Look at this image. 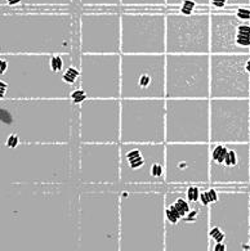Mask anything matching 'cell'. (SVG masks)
<instances>
[{
	"mask_svg": "<svg viewBox=\"0 0 250 251\" xmlns=\"http://www.w3.org/2000/svg\"><path fill=\"white\" fill-rule=\"evenodd\" d=\"M76 183L0 184V251H79Z\"/></svg>",
	"mask_w": 250,
	"mask_h": 251,
	"instance_id": "obj_1",
	"label": "cell"
},
{
	"mask_svg": "<svg viewBox=\"0 0 250 251\" xmlns=\"http://www.w3.org/2000/svg\"><path fill=\"white\" fill-rule=\"evenodd\" d=\"M78 111L70 98L0 100V141L9 135L21 143L79 141Z\"/></svg>",
	"mask_w": 250,
	"mask_h": 251,
	"instance_id": "obj_2",
	"label": "cell"
},
{
	"mask_svg": "<svg viewBox=\"0 0 250 251\" xmlns=\"http://www.w3.org/2000/svg\"><path fill=\"white\" fill-rule=\"evenodd\" d=\"M76 28L69 11L0 12V54L74 53Z\"/></svg>",
	"mask_w": 250,
	"mask_h": 251,
	"instance_id": "obj_3",
	"label": "cell"
},
{
	"mask_svg": "<svg viewBox=\"0 0 250 251\" xmlns=\"http://www.w3.org/2000/svg\"><path fill=\"white\" fill-rule=\"evenodd\" d=\"M74 63V53L0 54V100L70 98L79 86L66 83L63 74Z\"/></svg>",
	"mask_w": 250,
	"mask_h": 251,
	"instance_id": "obj_4",
	"label": "cell"
},
{
	"mask_svg": "<svg viewBox=\"0 0 250 251\" xmlns=\"http://www.w3.org/2000/svg\"><path fill=\"white\" fill-rule=\"evenodd\" d=\"M79 143L0 145V184L76 183Z\"/></svg>",
	"mask_w": 250,
	"mask_h": 251,
	"instance_id": "obj_5",
	"label": "cell"
},
{
	"mask_svg": "<svg viewBox=\"0 0 250 251\" xmlns=\"http://www.w3.org/2000/svg\"><path fill=\"white\" fill-rule=\"evenodd\" d=\"M165 191L120 189V251H165Z\"/></svg>",
	"mask_w": 250,
	"mask_h": 251,
	"instance_id": "obj_6",
	"label": "cell"
},
{
	"mask_svg": "<svg viewBox=\"0 0 250 251\" xmlns=\"http://www.w3.org/2000/svg\"><path fill=\"white\" fill-rule=\"evenodd\" d=\"M79 250L120 251L119 188H80Z\"/></svg>",
	"mask_w": 250,
	"mask_h": 251,
	"instance_id": "obj_7",
	"label": "cell"
},
{
	"mask_svg": "<svg viewBox=\"0 0 250 251\" xmlns=\"http://www.w3.org/2000/svg\"><path fill=\"white\" fill-rule=\"evenodd\" d=\"M119 189H167L165 143H120Z\"/></svg>",
	"mask_w": 250,
	"mask_h": 251,
	"instance_id": "obj_8",
	"label": "cell"
},
{
	"mask_svg": "<svg viewBox=\"0 0 250 251\" xmlns=\"http://www.w3.org/2000/svg\"><path fill=\"white\" fill-rule=\"evenodd\" d=\"M165 143H210V100L165 98Z\"/></svg>",
	"mask_w": 250,
	"mask_h": 251,
	"instance_id": "obj_9",
	"label": "cell"
},
{
	"mask_svg": "<svg viewBox=\"0 0 250 251\" xmlns=\"http://www.w3.org/2000/svg\"><path fill=\"white\" fill-rule=\"evenodd\" d=\"M167 54L121 53L120 100H164Z\"/></svg>",
	"mask_w": 250,
	"mask_h": 251,
	"instance_id": "obj_10",
	"label": "cell"
},
{
	"mask_svg": "<svg viewBox=\"0 0 250 251\" xmlns=\"http://www.w3.org/2000/svg\"><path fill=\"white\" fill-rule=\"evenodd\" d=\"M210 227L224 234L227 251L249 250L250 192L239 188L223 189L216 202L209 206Z\"/></svg>",
	"mask_w": 250,
	"mask_h": 251,
	"instance_id": "obj_11",
	"label": "cell"
},
{
	"mask_svg": "<svg viewBox=\"0 0 250 251\" xmlns=\"http://www.w3.org/2000/svg\"><path fill=\"white\" fill-rule=\"evenodd\" d=\"M210 186V143H165V186Z\"/></svg>",
	"mask_w": 250,
	"mask_h": 251,
	"instance_id": "obj_12",
	"label": "cell"
},
{
	"mask_svg": "<svg viewBox=\"0 0 250 251\" xmlns=\"http://www.w3.org/2000/svg\"><path fill=\"white\" fill-rule=\"evenodd\" d=\"M167 13L160 11L121 12L123 54H165Z\"/></svg>",
	"mask_w": 250,
	"mask_h": 251,
	"instance_id": "obj_13",
	"label": "cell"
},
{
	"mask_svg": "<svg viewBox=\"0 0 250 251\" xmlns=\"http://www.w3.org/2000/svg\"><path fill=\"white\" fill-rule=\"evenodd\" d=\"M75 179L80 188H119L120 143H79Z\"/></svg>",
	"mask_w": 250,
	"mask_h": 251,
	"instance_id": "obj_14",
	"label": "cell"
},
{
	"mask_svg": "<svg viewBox=\"0 0 250 251\" xmlns=\"http://www.w3.org/2000/svg\"><path fill=\"white\" fill-rule=\"evenodd\" d=\"M165 98L210 100V54H167Z\"/></svg>",
	"mask_w": 250,
	"mask_h": 251,
	"instance_id": "obj_15",
	"label": "cell"
},
{
	"mask_svg": "<svg viewBox=\"0 0 250 251\" xmlns=\"http://www.w3.org/2000/svg\"><path fill=\"white\" fill-rule=\"evenodd\" d=\"M120 102V143H165V98Z\"/></svg>",
	"mask_w": 250,
	"mask_h": 251,
	"instance_id": "obj_16",
	"label": "cell"
},
{
	"mask_svg": "<svg viewBox=\"0 0 250 251\" xmlns=\"http://www.w3.org/2000/svg\"><path fill=\"white\" fill-rule=\"evenodd\" d=\"M121 102L116 98H88L79 104L80 143H120Z\"/></svg>",
	"mask_w": 250,
	"mask_h": 251,
	"instance_id": "obj_17",
	"label": "cell"
},
{
	"mask_svg": "<svg viewBox=\"0 0 250 251\" xmlns=\"http://www.w3.org/2000/svg\"><path fill=\"white\" fill-rule=\"evenodd\" d=\"M78 52L121 53V12L83 11L78 18Z\"/></svg>",
	"mask_w": 250,
	"mask_h": 251,
	"instance_id": "obj_18",
	"label": "cell"
},
{
	"mask_svg": "<svg viewBox=\"0 0 250 251\" xmlns=\"http://www.w3.org/2000/svg\"><path fill=\"white\" fill-rule=\"evenodd\" d=\"M165 54H210V11L168 12Z\"/></svg>",
	"mask_w": 250,
	"mask_h": 251,
	"instance_id": "obj_19",
	"label": "cell"
},
{
	"mask_svg": "<svg viewBox=\"0 0 250 251\" xmlns=\"http://www.w3.org/2000/svg\"><path fill=\"white\" fill-rule=\"evenodd\" d=\"M210 143H250V98H210Z\"/></svg>",
	"mask_w": 250,
	"mask_h": 251,
	"instance_id": "obj_20",
	"label": "cell"
},
{
	"mask_svg": "<svg viewBox=\"0 0 250 251\" xmlns=\"http://www.w3.org/2000/svg\"><path fill=\"white\" fill-rule=\"evenodd\" d=\"M79 88L88 98H116L121 93V53L80 54Z\"/></svg>",
	"mask_w": 250,
	"mask_h": 251,
	"instance_id": "obj_21",
	"label": "cell"
},
{
	"mask_svg": "<svg viewBox=\"0 0 250 251\" xmlns=\"http://www.w3.org/2000/svg\"><path fill=\"white\" fill-rule=\"evenodd\" d=\"M250 184V143H210V186L244 188Z\"/></svg>",
	"mask_w": 250,
	"mask_h": 251,
	"instance_id": "obj_22",
	"label": "cell"
},
{
	"mask_svg": "<svg viewBox=\"0 0 250 251\" xmlns=\"http://www.w3.org/2000/svg\"><path fill=\"white\" fill-rule=\"evenodd\" d=\"M209 206L201 201L177 223H165V251H209Z\"/></svg>",
	"mask_w": 250,
	"mask_h": 251,
	"instance_id": "obj_23",
	"label": "cell"
},
{
	"mask_svg": "<svg viewBox=\"0 0 250 251\" xmlns=\"http://www.w3.org/2000/svg\"><path fill=\"white\" fill-rule=\"evenodd\" d=\"M250 54H210V98H250Z\"/></svg>",
	"mask_w": 250,
	"mask_h": 251,
	"instance_id": "obj_24",
	"label": "cell"
},
{
	"mask_svg": "<svg viewBox=\"0 0 250 251\" xmlns=\"http://www.w3.org/2000/svg\"><path fill=\"white\" fill-rule=\"evenodd\" d=\"M210 54H250V20L236 11H210Z\"/></svg>",
	"mask_w": 250,
	"mask_h": 251,
	"instance_id": "obj_25",
	"label": "cell"
},
{
	"mask_svg": "<svg viewBox=\"0 0 250 251\" xmlns=\"http://www.w3.org/2000/svg\"><path fill=\"white\" fill-rule=\"evenodd\" d=\"M194 207V202L186 196L185 188H167L165 191V223H177Z\"/></svg>",
	"mask_w": 250,
	"mask_h": 251,
	"instance_id": "obj_26",
	"label": "cell"
},
{
	"mask_svg": "<svg viewBox=\"0 0 250 251\" xmlns=\"http://www.w3.org/2000/svg\"><path fill=\"white\" fill-rule=\"evenodd\" d=\"M72 0H0V12L4 11H65Z\"/></svg>",
	"mask_w": 250,
	"mask_h": 251,
	"instance_id": "obj_27",
	"label": "cell"
},
{
	"mask_svg": "<svg viewBox=\"0 0 250 251\" xmlns=\"http://www.w3.org/2000/svg\"><path fill=\"white\" fill-rule=\"evenodd\" d=\"M121 7L130 11H150L151 8L167 7V0H121Z\"/></svg>",
	"mask_w": 250,
	"mask_h": 251,
	"instance_id": "obj_28",
	"label": "cell"
},
{
	"mask_svg": "<svg viewBox=\"0 0 250 251\" xmlns=\"http://www.w3.org/2000/svg\"><path fill=\"white\" fill-rule=\"evenodd\" d=\"M80 7L89 11H109L107 8L121 7V0H79Z\"/></svg>",
	"mask_w": 250,
	"mask_h": 251,
	"instance_id": "obj_29",
	"label": "cell"
},
{
	"mask_svg": "<svg viewBox=\"0 0 250 251\" xmlns=\"http://www.w3.org/2000/svg\"><path fill=\"white\" fill-rule=\"evenodd\" d=\"M241 7H250V0H210V9L227 11Z\"/></svg>",
	"mask_w": 250,
	"mask_h": 251,
	"instance_id": "obj_30",
	"label": "cell"
},
{
	"mask_svg": "<svg viewBox=\"0 0 250 251\" xmlns=\"http://www.w3.org/2000/svg\"><path fill=\"white\" fill-rule=\"evenodd\" d=\"M185 1H194L200 8V11H209L210 0H167V7L179 8Z\"/></svg>",
	"mask_w": 250,
	"mask_h": 251,
	"instance_id": "obj_31",
	"label": "cell"
},
{
	"mask_svg": "<svg viewBox=\"0 0 250 251\" xmlns=\"http://www.w3.org/2000/svg\"><path fill=\"white\" fill-rule=\"evenodd\" d=\"M202 188H204V187L197 186V184H191V186L186 187V196H187V199H189L190 201H192V202H197V201H200V197H201Z\"/></svg>",
	"mask_w": 250,
	"mask_h": 251,
	"instance_id": "obj_32",
	"label": "cell"
},
{
	"mask_svg": "<svg viewBox=\"0 0 250 251\" xmlns=\"http://www.w3.org/2000/svg\"><path fill=\"white\" fill-rule=\"evenodd\" d=\"M70 100H71L72 103L76 104V106H79V104H82L84 100H88V96H86L84 90L80 89V88H78V89H75L74 92H72L71 97H70Z\"/></svg>",
	"mask_w": 250,
	"mask_h": 251,
	"instance_id": "obj_33",
	"label": "cell"
},
{
	"mask_svg": "<svg viewBox=\"0 0 250 251\" xmlns=\"http://www.w3.org/2000/svg\"><path fill=\"white\" fill-rule=\"evenodd\" d=\"M247 70L250 73V58L248 59V62H247Z\"/></svg>",
	"mask_w": 250,
	"mask_h": 251,
	"instance_id": "obj_34",
	"label": "cell"
}]
</instances>
